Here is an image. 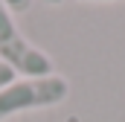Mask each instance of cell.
Returning <instances> with one entry per match:
<instances>
[{
  "mask_svg": "<svg viewBox=\"0 0 125 122\" xmlns=\"http://www.w3.org/2000/svg\"><path fill=\"white\" fill-rule=\"evenodd\" d=\"M67 96H70V81L58 73L41 79H15L9 87L0 90V122H9L18 113L55 108Z\"/></svg>",
  "mask_w": 125,
  "mask_h": 122,
  "instance_id": "obj_1",
  "label": "cell"
},
{
  "mask_svg": "<svg viewBox=\"0 0 125 122\" xmlns=\"http://www.w3.org/2000/svg\"><path fill=\"white\" fill-rule=\"evenodd\" d=\"M0 61L15 70V76L41 79L55 73V61L41 47H35L15 23V15L0 3Z\"/></svg>",
  "mask_w": 125,
  "mask_h": 122,
  "instance_id": "obj_2",
  "label": "cell"
},
{
  "mask_svg": "<svg viewBox=\"0 0 125 122\" xmlns=\"http://www.w3.org/2000/svg\"><path fill=\"white\" fill-rule=\"evenodd\" d=\"M12 15H23V12H29V6H32V0H0Z\"/></svg>",
  "mask_w": 125,
  "mask_h": 122,
  "instance_id": "obj_3",
  "label": "cell"
},
{
  "mask_svg": "<svg viewBox=\"0 0 125 122\" xmlns=\"http://www.w3.org/2000/svg\"><path fill=\"white\" fill-rule=\"evenodd\" d=\"M12 81H15V70H12L9 64H3V61H0V90H3V87H9Z\"/></svg>",
  "mask_w": 125,
  "mask_h": 122,
  "instance_id": "obj_4",
  "label": "cell"
},
{
  "mask_svg": "<svg viewBox=\"0 0 125 122\" xmlns=\"http://www.w3.org/2000/svg\"><path fill=\"white\" fill-rule=\"evenodd\" d=\"M87 3H119V0H87Z\"/></svg>",
  "mask_w": 125,
  "mask_h": 122,
  "instance_id": "obj_5",
  "label": "cell"
},
{
  "mask_svg": "<svg viewBox=\"0 0 125 122\" xmlns=\"http://www.w3.org/2000/svg\"><path fill=\"white\" fill-rule=\"evenodd\" d=\"M64 122H79V116H67V119H64Z\"/></svg>",
  "mask_w": 125,
  "mask_h": 122,
  "instance_id": "obj_6",
  "label": "cell"
},
{
  "mask_svg": "<svg viewBox=\"0 0 125 122\" xmlns=\"http://www.w3.org/2000/svg\"><path fill=\"white\" fill-rule=\"evenodd\" d=\"M44 3H50V6H55V3H61V0H44Z\"/></svg>",
  "mask_w": 125,
  "mask_h": 122,
  "instance_id": "obj_7",
  "label": "cell"
}]
</instances>
